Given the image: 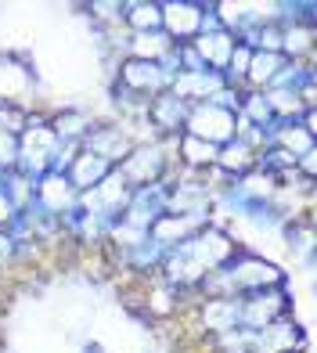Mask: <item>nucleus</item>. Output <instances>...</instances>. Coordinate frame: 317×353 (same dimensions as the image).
<instances>
[{
	"instance_id": "f03ea898",
	"label": "nucleus",
	"mask_w": 317,
	"mask_h": 353,
	"mask_svg": "<svg viewBox=\"0 0 317 353\" xmlns=\"http://www.w3.org/2000/svg\"><path fill=\"white\" fill-rule=\"evenodd\" d=\"M184 134H192L213 148H224L227 141H234L238 134V116L227 108H220L213 101H198L187 108V119H184Z\"/></svg>"
},
{
	"instance_id": "6e6552de",
	"label": "nucleus",
	"mask_w": 317,
	"mask_h": 353,
	"mask_svg": "<svg viewBox=\"0 0 317 353\" xmlns=\"http://www.w3.org/2000/svg\"><path fill=\"white\" fill-rule=\"evenodd\" d=\"M123 26H126V33H155V29H163V8L134 0L123 11Z\"/></svg>"
},
{
	"instance_id": "39448f33",
	"label": "nucleus",
	"mask_w": 317,
	"mask_h": 353,
	"mask_svg": "<svg viewBox=\"0 0 317 353\" xmlns=\"http://www.w3.org/2000/svg\"><path fill=\"white\" fill-rule=\"evenodd\" d=\"M112 170H116V166H112V163H105L101 155H94V152H87V148H79L76 159L69 163V170H65V176H69V184L79 191V195H83V191L98 188Z\"/></svg>"
},
{
	"instance_id": "0eeeda50",
	"label": "nucleus",
	"mask_w": 317,
	"mask_h": 353,
	"mask_svg": "<svg viewBox=\"0 0 317 353\" xmlns=\"http://www.w3.org/2000/svg\"><path fill=\"white\" fill-rule=\"evenodd\" d=\"M173 43L163 29H155V33H130L126 37V51L123 58H141V61H166V54L173 51Z\"/></svg>"
},
{
	"instance_id": "f257e3e1",
	"label": "nucleus",
	"mask_w": 317,
	"mask_h": 353,
	"mask_svg": "<svg viewBox=\"0 0 317 353\" xmlns=\"http://www.w3.org/2000/svg\"><path fill=\"white\" fill-rule=\"evenodd\" d=\"M289 310H292V299H289V288L285 285L238 296V328L242 332H260L267 325H274V321L289 317Z\"/></svg>"
},
{
	"instance_id": "7ed1b4c3",
	"label": "nucleus",
	"mask_w": 317,
	"mask_h": 353,
	"mask_svg": "<svg viewBox=\"0 0 317 353\" xmlns=\"http://www.w3.org/2000/svg\"><path fill=\"white\" fill-rule=\"evenodd\" d=\"M83 148L94 152V155H101L105 163L119 166L123 159L130 155L134 137L126 134V126H123V123H98V119H94V126L87 130V137H83Z\"/></svg>"
},
{
	"instance_id": "20e7f679",
	"label": "nucleus",
	"mask_w": 317,
	"mask_h": 353,
	"mask_svg": "<svg viewBox=\"0 0 317 353\" xmlns=\"http://www.w3.org/2000/svg\"><path fill=\"white\" fill-rule=\"evenodd\" d=\"M163 8V33L173 43H192L202 26H205V4H192V0H177V4H158Z\"/></svg>"
},
{
	"instance_id": "423d86ee",
	"label": "nucleus",
	"mask_w": 317,
	"mask_h": 353,
	"mask_svg": "<svg viewBox=\"0 0 317 353\" xmlns=\"http://www.w3.org/2000/svg\"><path fill=\"white\" fill-rule=\"evenodd\" d=\"M285 61H289V58L278 54V51H252L242 90H267L278 79V72L285 69Z\"/></svg>"
}]
</instances>
